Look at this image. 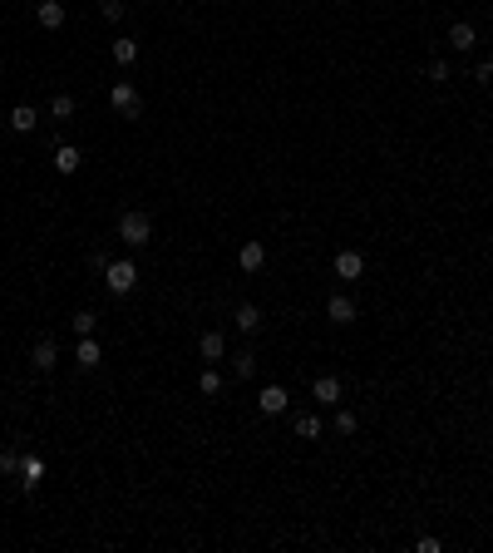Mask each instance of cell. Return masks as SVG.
Listing matches in <instances>:
<instances>
[{"label":"cell","mask_w":493,"mask_h":553,"mask_svg":"<svg viewBox=\"0 0 493 553\" xmlns=\"http://www.w3.org/2000/svg\"><path fill=\"white\" fill-rule=\"evenodd\" d=\"M74 361H79L84 371H94L99 361H104V351H99V341H94V336H79V346H74Z\"/></svg>","instance_id":"8"},{"label":"cell","mask_w":493,"mask_h":553,"mask_svg":"<svg viewBox=\"0 0 493 553\" xmlns=\"http://www.w3.org/2000/svg\"><path fill=\"white\" fill-rule=\"evenodd\" d=\"M50 114H55V119H70V114H74V99H70V94H55V99H50Z\"/></svg>","instance_id":"23"},{"label":"cell","mask_w":493,"mask_h":553,"mask_svg":"<svg viewBox=\"0 0 493 553\" xmlns=\"http://www.w3.org/2000/svg\"><path fill=\"white\" fill-rule=\"evenodd\" d=\"M202 356H207V366L222 361V356H227V336L222 332H202Z\"/></svg>","instance_id":"13"},{"label":"cell","mask_w":493,"mask_h":553,"mask_svg":"<svg viewBox=\"0 0 493 553\" xmlns=\"http://www.w3.org/2000/svg\"><path fill=\"white\" fill-rule=\"evenodd\" d=\"M336 277L340 282H360L365 277V257L360 252H336Z\"/></svg>","instance_id":"4"},{"label":"cell","mask_w":493,"mask_h":553,"mask_svg":"<svg viewBox=\"0 0 493 553\" xmlns=\"http://www.w3.org/2000/svg\"><path fill=\"white\" fill-rule=\"evenodd\" d=\"M30 361H35V371H55V361H60V346H55V336H50V341H40V346L30 351Z\"/></svg>","instance_id":"10"},{"label":"cell","mask_w":493,"mask_h":553,"mask_svg":"<svg viewBox=\"0 0 493 553\" xmlns=\"http://www.w3.org/2000/svg\"><path fill=\"white\" fill-rule=\"evenodd\" d=\"M197 390H202V395H217V390H222V376H217V371L207 366V371L197 376Z\"/></svg>","instance_id":"21"},{"label":"cell","mask_w":493,"mask_h":553,"mask_svg":"<svg viewBox=\"0 0 493 553\" xmlns=\"http://www.w3.org/2000/svg\"><path fill=\"white\" fill-rule=\"evenodd\" d=\"M296 435H301V440H321L326 430H321V420H316V415H301V420H296Z\"/></svg>","instance_id":"19"},{"label":"cell","mask_w":493,"mask_h":553,"mask_svg":"<svg viewBox=\"0 0 493 553\" xmlns=\"http://www.w3.org/2000/svg\"><path fill=\"white\" fill-rule=\"evenodd\" d=\"M336 435H355V415H350V410L336 415Z\"/></svg>","instance_id":"25"},{"label":"cell","mask_w":493,"mask_h":553,"mask_svg":"<svg viewBox=\"0 0 493 553\" xmlns=\"http://www.w3.org/2000/svg\"><path fill=\"white\" fill-rule=\"evenodd\" d=\"M232 322H237V332H257V327H262V312L247 302V307H237V317H232Z\"/></svg>","instance_id":"17"},{"label":"cell","mask_w":493,"mask_h":553,"mask_svg":"<svg viewBox=\"0 0 493 553\" xmlns=\"http://www.w3.org/2000/svg\"><path fill=\"white\" fill-rule=\"evenodd\" d=\"M326 317H331L336 327H350V322H355V302H350V297H331V302H326Z\"/></svg>","instance_id":"7"},{"label":"cell","mask_w":493,"mask_h":553,"mask_svg":"<svg viewBox=\"0 0 493 553\" xmlns=\"http://www.w3.org/2000/svg\"><path fill=\"white\" fill-rule=\"evenodd\" d=\"M94 327H99L94 312H74V332H79V336H94Z\"/></svg>","instance_id":"24"},{"label":"cell","mask_w":493,"mask_h":553,"mask_svg":"<svg viewBox=\"0 0 493 553\" xmlns=\"http://www.w3.org/2000/svg\"><path fill=\"white\" fill-rule=\"evenodd\" d=\"M109 104H113L118 114H128V119H138V109H143V104H138V89H133V84H113V89H109Z\"/></svg>","instance_id":"3"},{"label":"cell","mask_w":493,"mask_h":553,"mask_svg":"<svg viewBox=\"0 0 493 553\" xmlns=\"http://www.w3.org/2000/svg\"><path fill=\"white\" fill-rule=\"evenodd\" d=\"M35 15H40V25H45V30H60V25H65V5H60V0H40V10H35Z\"/></svg>","instance_id":"11"},{"label":"cell","mask_w":493,"mask_h":553,"mask_svg":"<svg viewBox=\"0 0 493 553\" xmlns=\"http://www.w3.org/2000/svg\"><path fill=\"white\" fill-rule=\"evenodd\" d=\"M449 45H454V50H474V45H479L474 25H469V20H454V25H449Z\"/></svg>","instance_id":"9"},{"label":"cell","mask_w":493,"mask_h":553,"mask_svg":"<svg viewBox=\"0 0 493 553\" xmlns=\"http://www.w3.org/2000/svg\"><path fill=\"white\" fill-rule=\"evenodd\" d=\"M40 479H45V459H35V454H25V464H20V484H25V489H35Z\"/></svg>","instance_id":"15"},{"label":"cell","mask_w":493,"mask_h":553,"mask_svg":"<svg viewBox=\"0 0 493 553\" xmlns=\"http://www.w3.org/2000/svg\"><path fill=\"white\" fill-rule=\"evenodd\" d=\"M429 80H434V84H444V80H449V65H444V60H434V65H429Z\"/></svg>","instance_id":"26"},{"label":"cell","mask_w":493,"mask_h":553,"mask_svg":"<svg viewBox=\"0 0 493 553\" xmlns=\"http://www.w3.org/2000/svg\"><path fill=\"white\" fill-rule=\"evenodd\" d=\"M232 376H242V380H252V376H257V361H252L247 351H242V356H232Z\"/></svg>","instance_id":"20"},{"label":"cell","mask_w":493,"mask_h":553,"mask_svg":"<svg viewBox=\"0 0 493 553\" xmlns=\"http://www.w3.org/2000/svg\"><path fill=\"white\" fill-rule=\"evenodd\" d=\"M113 60H118V65H133V60H138V40H128V35L113 40Z\"/></svg>","instance_id":"18"},{"label":"cell","mask_w":493,"mask_h":553,"mask_svg":"<svg viewBox=\"0 0 493 553\" xmlns=\"http://www.w3.org/2000/svg\"><path fill=\"white\" fill-rule=\"evenodd\" d=\"M262 262H267V247H262V242H242L237 267H242V272H262Z\"/></svg>","instance_id":"6"},{"label":"cell","mask_w":493,"mask_h":553,"mask_svg":"<svg viewBox=\"0 0 493 553\" xmlns=\"http://www.w3.org/2000/svg\"><path fill=\"white\" fill-rule=\"evenodd\" d=\"M257 405H262L267 415H282V410H287V390H282V385H267V390L257 395Z\"/></svg>","instance_id":"12"},{"label":"cell","mask_w":493,"mask_h":553,"mask_svg":"<svg viewBox=\"0 0 493 553\" xmlns=\"http://www.w3.org/2000/svg\"><path fill=\"white\" fill-rule=\"evenodd\" d=\"M104 282H109L113 297H123V292L138 287V267H133V262H109V267H104Z\"/></svg>","instance_id":"2"},{"label":"cell","mask_w":493,"mask_h":553,"mask_svg":"<svg viewBox=\"0 0 493 553\" xmlns=\"http://www.w3.org/2000/svg\"><path fill=\"white\" fill-rule=\"evenodd\" d=\"M35 124H40V114L30 109V104H15V109H10V128H15V133H30Z\"/></svg>","instance_id":"14"},{"label":"cell","mask_w":493,"mask_h":553,"mask_svg":"<svg viewBox=\"0 0 493 553\" xmlns=\"http://www.w3.org/2000/svg\"><path fill=\"white\" fill-rule=\"evenodd\" d=\"M311 395H316L321 405H340V395H345V385H340L336 376H321V380L311 385Z\"/></svg>","instance_id":"5"},{"label":"cell","mask_w":493,"mask_h":553,"mask_svg":"<svg viewBox=\"0 0 493 553\" xmlns=\"http://www.w3.org/2000/svg\"><path fill=\"white\" fill-rule=\"evenodd\" d=\"M474 80H479V84H493V60H484V65L474 70Z\"/></svg>","instance_id":"27"},{"label":"cell","mask_w":493,"mask_h":553,"mask_svg":"<svg viewBox=\"0 0 493 553\" xmlns=\"http://www.w3.org/2000/svg\"><path fill=\"white\" fill-rule=\"evenodd\" d=\"M118 237H123L128 247L153 242V222H148V213H123V218H118Z\"/></svg>","instance_id":"1"},{"label":"cell","mask_w":493,"mask_h":553,"mask_svg":"<svg viewBox=\"0 0 493 553\" xmlns=\"http://www.w3.org/2000/svg\"><path fill=\"white\" fill-rule=\"evenodd\" d=\"M20 464H25V454H15V449H0V474H20Z\"/></svg>","instance_id":"22"},{"label":"cell","mask_w":493,"mask_h":553,"mask_svg":"<svg viewBox=\"0 0 493 553\" xmlns=\"http://www.w3.org/2000/svg\"><path fill=\"white\" fill-rule=\"evenodd\" d=\"M55 168H60V173H74V168H79V148H74V143H60V148H55Z\"/></svg>","instance_id":"16"}]
</instances>
